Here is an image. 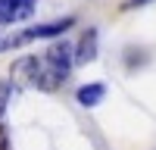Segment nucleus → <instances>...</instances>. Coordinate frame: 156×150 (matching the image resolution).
<instances>
[{
	"label": "nucleus",
	"instance_id": "obj_1",
	"mask_svg": "<svg viewBox=\"0 0 156 150\" xmlns=\"http://www.w3.org/2000/svg\"><path fill=\"white\" fill-rule=\"evenodd\" d=\"M44 59L53 66L62 78H69V72H72V62H75V50H72V44H66V41H56V44H50L47 47V53H44Z\"/></svg>",
	"mask_w": 156,
	"mask_h": 150
},
{
	"label": "nucleus",
	"instance_id": "obj_2",
	"mask_svg": "<svg viewBox=\"0 0 156 150\" xmlns=\"http://www.w3.org/2000/svg\"><path fill=\"white\" fill-rule=\"evenodd\" d=\"M34 12V0H0V22H22Z\"/></svg>",
	"mask_w": 156,
	"mask_h": 150
},
{
	"label": "nucleus",
	"instance_id": "obj_3",
	"mask_svg": "<svg viewBox=\"0 0 156 150\" xmlns=\"http://www.w3.org/2000/svg\"><path fill=\"white\" fill-rule=\"evenodd\" d=\"M37 66H41V56H22L19 62H12V78L22 84H34Z\"/></svg>",
	"mask_w": 156,
	"mask_h": 150
},
{
	"label": "nucleus",
	"instance_id": "obj_4",
	"mask_svg": "<svg viewBox=\"0 0 156 150\" xmlns=\"http://www.w3.org/2000/svg\"><path fill=\"white\" fill-rule=\"evenodd\" d=\"M97 59V28H87L75 47V62H94Z\"/></svg>",
	"mask_w": 156,
	"mask_h": 150
},
{
	"label": "nucleus",
	"instance_id": "obj_5",
	"mask_svg": "<svg viewBox=\"0 0 156 150\" xmlns=\"http://www.w3.org/2000/svg\"><path fill=\"white\" fill-rule=\"evenodd\" d=\"M103 97H106V88H103L100 81H90V84H81V88H78V103L87 106V109L97 106Z\"/></svg>",
	"mask_w": 156,
	"mask_h": 150
},
{
	"label": "nucleus",
	"instance_id": "obj_6",
	"mask_svg": "<svg viewBox=\"0 0 156 150\" xmlns=\"http://www.w3.org/2000/svg\"><path fill=\"white\" fill-rule=\"evenodd\" d=\"M9 97H12V81H0V125H3L6 106H9Z\"/></svg>",
	"mask_w": 156,
	"mask_h": 150
},
{
	"label": "nucleus",
	"instance_id": "obj_7",
	"mask_svg": "<svg viewBox=\"0 0 156 150\" xmlns=\"http://www.w3.org/2000/svg\"><path fill=\"white\" fill-rule=\"evenodd\" d=\"M0 150H9V134H6V125H0Z\"/></svg>",
	"mask_w": 156,
	"mask_h": 150
}]
</instances>
